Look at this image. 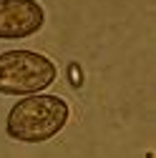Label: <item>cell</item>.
Returning <instances> with one entry per match:
<instances>
[{"label":"cell","mask_w":156,"mask_h":158,"mask_svg":"<svg viewBox=\"0 0 156 158\" xmlns=\"http://www.w3.org/2000/svg\"><path fill=\"white\" fill-rule=\"evenodd\" d=\"M71 118V106L61 95H25L8 113L5 133L20 143H46L61 133Z\"/></svg>","instance_id":"1"},{"label":"cell","mask_w":156,"mask_h":158,"mask_svg":"<svg viewBox=\"0 0 156 158\" xmlns=\"http://www.w3.org/2000/svg\"><path fill=\"white\" fill-rule=\"evenodd\" d=\"M46 23V10L38 0H0V40L30 38Z\"/></svg>","instance_id":"3"},{"label":"cell","mask_w":156,"mask_h":158,"mask_svg":"<svg viewBox=\"0 0 156 158\" xmlns=\"http://www.w3.org/2000/svg\"><path fill=\"white\" fill-rule=\"evenodd\" d=\"M58 68L48 55L35 50L0 53V95H38L53 85Z\"/></svg>","instance_id":"2"}]
</instances>
